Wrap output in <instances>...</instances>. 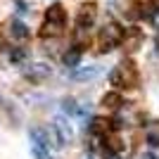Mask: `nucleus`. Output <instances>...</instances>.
<instances>
[{"label": "nucleus", "instance_id": "nucleus-1", "mask_svg": "<svg viewBox=\"0 0 159 159\" xmlns=\"http://www.w3.org/2000/svg\"><path fill=\"white\" fill-rule=\"evenodd\" d=\"M109 81H112V86H116V88H131V86L138 83V71H135V66H133L131 62H124V64L112 69Z\"/></svg>", "mask_w": 159, "mask_h": 159}, {"label": "nucleus", "instance_id": "nucleus-2", "mask_svg": "<svg viewBox=\"0 0 159 159\" xmlns=\"http://www.w3.org/2000/svg\"><path fill=\"white\" fill-rule=\"evenodd\" d=\"M121 38H124V29L121 26H116V24H105V29H100L98 45H100L102 52H107V50H112V48L119 45Z\"/></svg>", "mask_w": 159, "mask_h": 159}, {"label": "nucleus", "instance_id": "nucleus-3", "mask_svg": "<svg viewBox=\"0 0 159 159\" xmlns=\"http://www.w3.org/2000/svg\"><path fill=\"white\" fill-rule=\"evenodd\" d=\"M95 17H98V5L95 2H83L79 14H76V29H81V31L90 29L95 24Z\"/></svg>", "mask_w": 159, "mask_h": 159}, {"label": "nucleus", "instance_id": "nucleus-4", "mask_svg": "<svg viewBox=\"0 0 159 159\" xmlns=\"http://www.w3.org/2000/svg\"><path fill=\"white\" fill-rule=\"evenodd\" d=\"M52 131H55V138H57V145H66V143H71V138H74V128H71V124L64 119V116H55V121H52Z\"/></svg>", "mask_w": 159, "mask_h": 159}, {"label": "nucleus", "instance_id": "nucleus-5", "mask_svg": "<svg viewBox=\"0 0 159 159\" xmlns=\"http://www.w3.org/2000/svg\"><path fill=\"white\" fill-rule=\"evenodd\" d=\"M45 21H48V24H52V26H57V29H64V24H66L64 7H62V5H50V10L45 12Z\"/></svg>", "mask_w": 159, "mask_h": 159}, {"label": "nucleus", "instance_id": "nucleus-6", "mask_svg": "<svg viewBox=\"0 0 159 159\" xmlns=\"http://www.w3.org/2000/svg\"><path fill=\"white\" fill-rule=\"evenodd\" d=\"M100 69L98 64H90V66H76L71 71V79L74 81H93V79H98L100 76Z\"/></svg>", "mask_w": 159, "mask_h": 159}, {"label": "nucleus", "instance_id": "nucleus-7", "mask_svg": "<svg viewBox=\"0 0 159 159\" xmlns=\"http://www.w3.org/2000/svg\"><path fill=\"white\" fill-rule=\"evenodd\" d=\"M29 135H31L33 147H40V150H48V147H50V135H48L45 128H31Z\"/></svg>", "mask_w": 159, "mask_h": 159}, {"label": "nucleus", "instance_id": "nucleus-8", "mask_svg": "<svg viewBox=\"0 0 159 159\" xmlns=\"http://www.w3.org/2000/svg\"><path fill=\"white\" fill-rule=\"evenodd\" d=\"M79 62H81V48H71V50L64 55V64L71 66V69H76Z\"/></svg>", "mask_w": 159, "mask_h": 159}, {"label": "nucleus", "instance_id": "nucleus-9", "mask_svg": "<svg viewBox=\"0 0 159 159\" xmlns=\"http://www.w3.org/2000/svg\"><path fill=\"white\" fill-rule=\"evenodd\" d=\"M121 102H124L121 93H107L105 98H102V105H105V107H119Z\"/></svg>", "mask_w": 159, "mask_h": 159}, {"label": "nucleus", "instance_id": "nucleus-10", "mask_svg": "<svg viewBox=\"0 0 159 159\" xmlns=\"http://www.w3.org/2000/svg\"><path fill=\"white\" fill-rule=\"evenodd\" d=\"M12 36L14 38H29V29L26 24H21V21H12Z\"/></svg>", "mask_w": 159, "mask_h": 159}, {"label": "nucleus", "instance_id": "nucleus-11", "mask_svg": "<svg viewBox=\"0 0 159 159\" xmlns=\"http://www.w3.org/2000/svg\"><path fill=\"white\" fill-rule=\"evenodd\" d=\"M33 154H36V159H50L48 150H40V147H33Z\"/></svg>", "mask_w": 159, "mask_h": 159}, {"label": "nucleus", "instance_id": "nucleus-12", "mask_svg": "<svg viewBox=\"0 0 159 159\" xmlns=\"http://www.w3.org/2000/svg\"><path fill=\"white\" fill-rule=\"evenodd\" d=\"M88 159H93V157H88Z\"/></svg>", "mask_w": 159, "mask_h": 159}]
</instances>
